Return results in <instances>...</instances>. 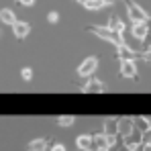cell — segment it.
<instances>
[{
	"label": "cell",
	"mask_w": 151,
	"mask_h": 151,
	"mask_svg": "<svg viewBox=\"0 0 151 151\" xmlns=\"http://www.w3.org/2000/svg\"><path fill=\"white\" fill-rule=\"evenodd\" d=\"M131 123H133L131 119H121V121H119V135H123V137L131 135V131L135 129V127L131 125Z\"/></svg>",
	"instance_id": "10"
},
{
	"label": "cell",
	"mask_w": 151,
	"mask_h": 151,
	"mask_svg": "<svg viewBox=\"0 0 151 151\" xmlns=\"http://www.w3.org/2000/svg\"><path fill=\"white\" fill-rule=\"evenodd\" d=\"M127 8H129V17L133 19V23H147V12H143L139 4L127 0Z\"/></svg>",
	"instance_id": "2"
},
{
	"label": "cell",
	"mask_w": 151,
	"mask_h": 151,
	"mask_svg": "<svg viewBox=\"0 0 151 151\" xmlns=\"http://www.w3.org/2000/svg\"><path fill=\"white\" fill-rule=\"evenodd\" d=\"M121 76L123 78H135L137 76V65L133 59H121Z\"/></svg>",
	"instance_id": "4"
},
{
	"label": "cell",
	"mask_w": 151,
	"mask_h": 151,
	"mask_svg": "<svg viewBox=\"0 0 151 151\" xmlns=\"http://www.w3.org/2000/svg\"><path fill=\"white\" fill-rule=\"evenodd\" d=\"M110 29L116 31V33H123V23H121L116 17H112V19H110Z\"/></svg>",
	"instance_id": "16"
},
{
	"label": "cell",
	"mask_w": 151,
	"mask_h": 151,
	"mask_svg": "<svg viewBox=\"0 0 151 151\" xmlns=\"http://www.w3.org/2000/svg\"><path fill=\"white\" fill-rule=\"evenodd\" d=\"M90 31H92L94 35H98V37H102V39H106V41L114 43L116 47L125 45V41H123V33H116V31H112L110 27H92Z\"/></svg>",
	"instance_id": "1"
},
{
	"label": "cell",
	"mask_w": 151,
	"mask_h": 151,
	"mask_svg": "<svg viewBox=\"0 0 151 151\" xmlns=\"http://www.w3.org/2000/svg\"><path fill=\"white\" fill-rule=\"evenodd\" d=\"M76 145L84 151H92V145H94V137L92 135H80L76 139Z\"/></svg>",
	"instance_id": "6"
},
{
	"label": "cell",
	"mask_w": 151,
	"mask_h": 151,
	"mask_svg": "<svg viewBox=\"0 0 151 151\" xmlns=\"http://www.w3.org/2000/svg\"><path fill=\"white\" fill-rule=\"evenodd\" d=\"M147 27H149V31H151V19H147Z\"/></svg>",
	"instance_id": "22"
},
{
	"label": "cell",
	"mask_w": 151,
	"mask_h": 151,
	"mask_svg": "<svg viewBox=\"0 0 151 151\" xmlns=\"http://www.w3.org/2000/svg\"><path fill=\"white\" fill-rule=\"evenodd\" d=\"M47 21H49V23H57V21H59V14L53 10V12H49V14H47Z\"/></svg>",
	"instance_id": "18"
},
{
	"label": "cell",
	"mask_w": 151,
	"mask_h": 151,
	"mask_svg": "<svg viewBox=\"0 0 151 151\" xmlns=\"http://www.w3.org/2000/svg\"><path fill=\"white\" fill-rule=\"evenodd\" d=\"M104 133L108 137H114L119 133V119H108L106 121V127H104Z\"/></svg>",
	"instance_id": "11"
},
{
	"label": "cell",
	"mask_w": 151,
	"mask_h": 151,
	"mask_svg": "<svg viewBox=\"0 0 151 151\" xmlns=\"http://www.w3.org/2000/svg\"><path fill=\"white\" fill-rule=\"evenodd\" d=\"M108 4H110V0H86L84 2V6L88 10H100V8H106Z\"/></svg>",
	"instance_id": "9"
},
{
	"label": "cell",
	"mask_w": 151,
	"mask_h": 151,
	"mask_svg": "<svg viewBox=\"0 0 151 151\" xmlns=\"http://www.w3.org/2000/svg\"><path fill=\"white\" fill-rule=\"evenodd\" d=\"M17 2H21L23 6H33L35 4V0H17Z\"/></svg>",
	"instance_id": "20"
},
{
	"label": "cell",
	"mask_w": 151,
	"mask_h": 151,
	"mask_svg": "<svg viewBox=\"0 0 151 151\" xmlns=\"http://www.w3.org/2000/svg\"><path fill=\"white\" fill-rule=\"evenodd\" d=\"M100 90H104V84L98 82V80H92L90 84L84 86V92H100Z\"/></svg>",
	"instance_id": "13"
},
{
	"label": "cell",
	"mask_w": 151,
	"mask_h": 151,
	"mask_svg": "<svg viewBox=\"0 0 151 151\" xmlns=\"http://www.w3.org/2000/svg\"><path fill=\"white\" fill-rule=\"evenodd\" d=\"M131 33H133V37H135V39L143 41V39L149 35V27H147V23H133Z\"/></svg>",
	"instance_id": "5"
},
{
	"label": "cell",
	"mask_w": 151,
	"mask_h": 151,
	"mask_svg": "<svg viewBox=\"0 0 151 151\" xmlns=\"http://www.w3.org/2000/svg\"><path fill=\"white\" fill-rule=\"evenodd\" d=\"M57 123H59V127H72L76 123V119L74 116H59Z\"/></svg>",
	"instance_id": "15"
},
{
	"label": "cell",
	"mask_w": 151,
	"mask_h": 151,
	"mask_svg": "<svg viewBox=\"0 0 151 151\" xmlns=\"http://www.w3.org/2000/svg\"><path fill=\"white\" fill-rule=\"evenodd\" d=\"M0 21H2L4 25L12 27L14 23H17V17H14V12H12L10 8H2V10H0Z\"/></svg>",
	"instance_id": "8"
},
{
	"label": "cell",
	"mask_w": 151,
	"mask_h": 151,
	"mask_svg": "<svg viewBox=\"0 0 151 151\" xmlns=\"http://www.w3.org/2000/svg\"><path fill=\"white\" fill-rule=\"evenodd\" d=\"M12 31H14V35H17L19 39H25L27 35H29V31H31V27H29V23H25V21H17V23L12 25Z\"/></svg>",
	"instance_id": "7"
},
{
	"label": "cell",
	"mask_w": 151,
	"mask_h": 151,
	"mask_svg": "<svg viewBox=\"0 0 151 151\" xmlns=\"http://www.w3.org/2000/svg\"><path fill=\"white\" fill-rule=\"evenodd\" d=\"M51 151H68V149H65V147H63L61 143H55V145L51 147Z\"/></svg>",
	"instance_id": "19"
},
{
	"label": "cell",
	"mask_w": 151,
	"mask_h": 151,
	"mask_svg": "<svg viewBox=\"0 0 151 151\" xmlns=\"http://www.w3.org/2000/svg\"><path fill=\"white\" fill-rule=\"evenodd\" d=\"M119 55H121V59H135V51L129 49V47H127V43L119 47Z\"/></svg>",
	"instance_id": "14"
},
{
	"label": "cell",
	"mask_w": 151,
	"mask_h": 151,
	"mask_svg": "<svg viewBox=\"0 0 151 151\" xmlns=\"http://www.w3.org/2000/svg\"><path fill=\"white\" fill-rule=\"evenodd\" d=\"M29 151H45L47 149V141L45 139H33L29 145H27Z\"/></svg>",
	"instance_id": "12"
},
{
	"label": "cell",
	"mask_w": 151,
	"mask_h": 151,
	"mask_svg": "<svg viewBox=\"0 0 151 151\" xmlns=\"http://www.w3.org/2000/svg\"><path fill=\"white\" fill-rule=\"evenodd\" d=\"M96 68H98V59H96V57H88V59H84V61L80 63V68H78V76H82V78H90V76L96 72Z\"/></svg>",
	"instance_id": "3"
},
{
	"label": "cell",
	"mask_w": 151,
	"mask_h": 151,
	"mask_svg": "<svg viewBox=\"0 0 151 151\" xmlns=\"http://www.w3.org/2000/svg\"><path fill=\"white\" fill-rule=\"evenodd\" d=\"M145 59H147V61H151V49L147 51V53H145Z\"/></svg>",
	"instance_id": "21"
},
{
	"label": "cell",
	"mask_w": 151,
	"mask_h": 151,
	"mask_svg": "<svg viewBox=\"0 0 151 151\" xmlns=\"http://www.w3.org/2000/svg\"><path fill=\"white\" fill-rule=\"evenodd\" d=\"M21 76H23V80H27V82H29V80L33 78V70H31V68H23Z\"/></svg>",
	"instance_id": "17"
}]
</instances>
